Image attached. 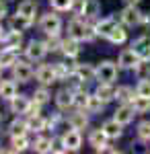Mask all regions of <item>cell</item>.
Segmentation results:
<instances>
[{"label": "cell", "mask_w": 150, "mask_h": 154, "mask_svg": "<svg viewBox=\"0 0 150 154\" xmlns=\"http://www.w3.org/2000/svg\"><path fill=\"white\" fill-rule=\"evenodd\" d=\"M68 31H70V37H74V39H86V41H91V39H95V33H92L91 27H86V25L82 23V21H78V19H74V21H70L68 25Z\"/></svg>", "instance_id": "obj_1"}, {"label": "cell", "mask_w": 150, "mask_h": 154, "mask_svg": "<svg viewBox=\"0 0 150 154\" xmlns=\"http://www.w3.org/2000/svg\"><path fill=\"white\" fill-rule=\"evenodd\" d=\"M39 27H41V31H45L47 35H58L60 29H62V21H60L58 14L47 12V14H43V17H41Z\"/></svg>", "instance_id": "obj_2"}, {"label": "cell", "mask_w": 150, "mask_h": 154, "mask_svg": "<svg viewBox=\"0 0 150 154\" xmlns=\"http://www.w3.org/2000/svg\"><path fill=\"white\" fill-rule=\"evenodd\" d=\"M117 76V68L113 62H103L99 68H97V78L101 82H113Z\"/></svg>", "instance_id": "obj_3"}, {"label": "cell", "mask_w": 150, "mask_h": 154, "mask_svg": "<svg viewBox=\"0 0 150 154\" xmlns=\"http://www.w3.org/2000/svg\"><path fill=\"white\" fill-rule=\"evenodd\" d=\"M121 21H123V25H127V27H134V25L142 23V12H138L136 4H130L127 8L121 11Z\"/></svg>", "instance_id": "obj_4"}, {"label": "cell", "mask_w": 150, "mask_h": 154, "mask_svg": "<svg viewBox=\"0 0 150 154\" xmlns=\"http://www.w3.org/2000/svg\"><path fill=\"white\" fill-rule=\"evenodd\" d=\"M47 51V45L45 43H41V41H31L29 45H27V58L29 60H35V62H39V60H43Z\"/></svg>", "instance_id": "obj_5"}, {"label": "cell", "mask_w": 150, "mask_h": 154, "mask_svg": "<svg viewBox=\"0 0 150 154\" xmlns=\"http://www.w3.org/2000/svg\"><path fill=\"white\" fill-rule=\"evenodd\" d=\"M12 74H14V80H19V82H29L31 76H33V70H31L29 64H25V62H17L14 68H12Z\"/></svg>", "instance_id": "obj_6"}, {"label": "cell", "mask_w": 150, "mask_h": 154, "mask_svg": "<svg viewBox=\"0 0 150 154\" xmlns=\"http://www.w3.org/2000/svg\"><path fill=\"white\" fill-rule=\"evenodd\" d=\"M35 76H37V80L41 84H52V82H56L58 72H56V68H52V66H39L37 72H35Z\"/></svg>", "instance_id": "obj_7"}, {"label": "cell", "mask_w": 150, "mask_h": 154, "mask_svg": "<svg viewBox=\"0 0 150 154\" xmlns=\"http://www.w3.org/2000/svg\"><path fill=\"white\" fill-rule=\"evenodd\" d=\"M140 60L142 58L134 51V48L132 49H123V51L119 54V66H121V68H136Z\"/></svg>", "instance_id": "obj_8"}, {"label": "cell", "mask_w": 150, "mask_h": 154, "mask_svg": "<svg viewBox=\"0 0 150 154\" xmlns=\"http://www.w3.org/2000/svg\"><path fill=\"white\" fill-rule=\"evenodd\" d=\"M132 48H134V51L142 60H150V37H140V39H136Z\"/></svg>", "instance_id": "obj_9"}, {"label": "cell", "mask_w": 150, "mask_h": 154, "mask_svg": "<svg viewBox=\"0 0 150 154\" xmlns=\"http://www.w3.org/2000/svg\"><path fill=\"white\" fill-rule=\"evenodd\" d=\"M134 115H136V109H134V107H130V105H121L115 111V119L121 123V125L130 123V121L134 119Z\"/></svg>", "instance_id": "obj_10"}, {"label": "cell", "mask_w": 150, "mask_h": 154, "mask_svg": "<svg viewBox=\"0 0 150 154\" xmlns=\"http://www.w3.org/2000/svg\"><path fill=\"white\" fill-rule=\"evenodd\" d=\"M64 144H66V148H68V150H78V148H80V144H82L80 131L72 128V131H68V134L64 136Z\"/></svg>", "instance_id": "obj_11"}, {"label": "cell", "mask_w": 150, "mask_h": 154, "mask_svg": "<svg viewBox=\"0 0 150 154\" xmlns=\"http://www.w3.org/2000/svg\"><path fill=\"white\" fill-rule=\"evenodd\" d=\"M74 74L80 78V82H91V80H95V78H97V70H95L92 66H89V64H82V66H78Z\"/></svg>", "instance_id": "obj_12"}, {"label": "cell", "mask_w": 150, "mask_h": 154, "mask_svg": "<svg viewBox=\"0 0 150 154\" xmlns=\"http://www.w3.org/2000/svg\"><path fill=\"white\" fill-rule=\"evenodd\" d=\"M113 29H115V21H113V19H103V21H99L97 27H95L97 35L107 37V39H109V35H111V31H113Z\"/></svg>", "instance_id": "obj_13"}, {"label": "cell", "mask_w": 150, "mask_h": 154, "mask_svg": "<svg viewBox=\"0 0 150 154\" xmlns=\"http://www.w3.org/2000/svg\"><path fill=\"white\" fill-rule=\"evenodd\" d=\"M101 130L107 134V138H119V136H121V123L113 117L111 121H105Z\"/></svg>", "instance_id": "obj_14"}, {"label": "cell", "mask_w": 150, "mask_h": 154, "mask_svg": "<svg viewBox=\"0 0 150 154\" xmlns=\"http://www.w3.org/2000/svg\"><path fill=\"white\" fill-rule=\"evenodd\" d=\"M95 95L101 97V101H103V103H107V101H113V99H115V91L111 88V82H101Z\"/></svg>", "instance_id": "obj_15"}, {"label": "cell", "mask_w": 150, "mask_h": 154, "mask_svg": "<svg viewBox=\"0 0 150 154\" xmlns=\"http://www.w3.org/2000/svg\"><path fill=\"white\" fill-rule=\"evenodd\" d=\"M29 105H31V103H29V99H27V97H12L11 99V109L12 111H14V113H27V109H29Z\"/></svg>", "instance_id": "obj_16"}, {"label": "cell", "mask_w": 150, "mask_h": 154, "mask_svg": "<svg viewBox=\"0 0 150 154\" xmlns=\"http://www.w3.org/2000/svg\"><path fill=\"white\" fill-rule=\"evenodd\" d=\"M17 12H19V14H23V17H29V19H33L35 12H37V2H33V0H23V2L19 4Z\"/></svg>", "instance_id": "obj_17"}, {"label": "cell", "mask_w": 150, "mask_h": 154, "mask_svg": "<svg viewBox=\"0 0 150 154\" xmlns=\"http://www.w3.org/2000/svg\"><path fill=\"white\" fill-rule=\"evenodd\" d=\"M105 140H107V134L103 130H95L89 138L91 146H95V150H105Z\"/></svg>", "instance_id": "obj_18"}, {"label": "cell", "mask_w": 150, "mask_h": 154, "mask_svg": "<svg viewBox=\"0 0 150 154\" xmlns=\"http://www.w3.org/2000/svg\"><path fill=\"white\" fill-rule=\"evenodd\" d=\"M101 11V4L97 2V0H84V6H82V14L86 17V19H95L97 14Z\"/></svg>", "instance_id": "obj_19"}, {"label": "cell", "mask_w": 150, "mask_h": 154, "mask_svg": "<svg viewBox=\"0 0 150 154\" xmlns=\"http://www.w3.org/2000/svg\"><path fill=\"white\" fill-rule=\"evenodd\" d=\"M56 103H58L60 109H68L70 105H74V95L70 91H60L56 95Z\"/></svg>", "instance_id": "obj_20"}, {"label": "cell", "mask_w": 150, "mask_h": 154, "mask_svg": "<svg viewBox=\"0 0 150 154\" xmlns=\"http://www.w3.org/2000/svg\"><path fill=\"white\" fill-rule=\"evenodd\" d=\"M132 107L136 109V113H146V111H150V99L148 97L136 95L134 99H132Z\"/></svg>", "instance_id": "obj_21"}, {"label": "cell", "mask_w": 150, "mask_h": 154, "mask_svg": "<svg viewBox=\"0 0 150 154\" xmlns=\"http://www.w3.org/2000/svg\"><path fill=\"white\" fill-rule=\"evenodd\" d=\"M17 95V84L12 80H2L0 82V97L2 99H12Z\"/></svg>", "instance_id": "obj_22"}, {"label": "cell", "mask_w": 150, "mask_h": 154, "mask_svg": "<svg viewBox=\"0 0 150 154\" xmlns=\"http://www.w3.org/2000/svg\"><path fill=\"white\" fill-rule=\"evenodd\" d=\"M62 49H64V54H66L68 58L78 56V39L70 37V39H66V41H62Z\"/></svg>", "instance_id": "obj_23"}, {"label": "cell", "mask_w": 150, "mask_h": 154, "mask_svg": "<svg viewBox=\"0 0 150 154\" xmlns=\"http://www.w3.org/2000/svg\"><path fill=\"white\" fill-rule=\"evenodd\" d=\"M4 41H6V45L11 49H17L19 45H21V41H23V33L19 31V29H12L8 35L4 37Z\"/></svg>", "instance_id": "obj_24"}, {"label": "cell", "mask_w": 150, "mask_h": 154, "mask_svg": "<svg viewBox=\"0 0 150 154\" xmlns=\"http://www.w3.org/2000/svg\"><path fill=\"white\" fill-rule=\"evenodd\" d=\"M86 123H89V119H86V115H84L82 111L70 115V125H72L74 130H84V128H86Z\"/></svg>", "instance_id": "obj_25"}, {"label": "cell", "mask_w": 150, "mask_h": 154, "mask_svg": "<svg viewBox=\"0 0 150 154\" xmlns=\"http://www.w3.org/2000/svg\"><path fill=\"white\" fill-rule=\"evenodd\" d=\"M17 64V54L14 49H6V51H0V66L2 68H8V66H14Z\"/></svg>", "instance_id": "obj_26"}, {"label": "cell", "mask_w": 150, "mask_h": 154, "mask_svg": "<svg viewBox=\"0 0 150 154\" xmlns=\"http://www.w3.org/2000/svg\"><path fill=\"white\" fill-rule=\"evenodd\" d=\"M31 21H33V19H29V17H23V14H19V12H17V17H12L11 25H12V29H19V31H23V29H27V27L31 25Z\"/></svg>", "instance_id": "obj_27"}, {"label": "cell", "mask_w": 150, "mask_h": 154, "mask_svg": "<svg viewBox=\"0 0 150 154\" xmlns=\"http://www.w3.org/2000/svg\"><path fill=\"white\" fill-rule=\"evenodd\" d=\"M29 130V123H25V121H12L11 123V136H25V131Z\"/></svg>", "instance_id": "obj_28"}, {"label": "cell", "mask_w": 150, "mask_h": 154, "mask_svg": "<svg viewBox=\"0 0 150 154\" xmlns=\"http://www.w3.org/2000/svg\"><path fill=\"white\" fill-rule=\"evenodd\" d=\"M101 109H103V101H101V97L91 95L89 105H86V111H91V113H101Z\"/></svg>", "instance_id": "obj_29"}, {"label": "cell", "mask_w": 150, "mask_h": 154, "mask_svg": "<svg viewBox=\"0 0 150 154\" xmlns=\"http://www.w3.org/2000/svg\"><path fill=\"white\" fill-rule=\"evenodd\" d=\"M136 74L140 78H150V60H140L136 66Z\"/></svg>", "instance_id": "obj_30"}, {"label": "cell", "mask_w": 150, "mask_h": 154, "mask_svg": "<svg viewBox=\"0 0 150 154\" xmlns=\"http://www.w3.org/2000/svg\"><path fill=\"white\" fill-rule=\"evenodd\" d=\"M109 41H111V43H123V41H126V29L115 25V29H113L111 35H109Z\"/></svg>", "instance_id": "obj_31"}, {"label": "cell", "mask_w": 150, "mask_h": 154, "mask_svg": "<svg viewBox=\"0 0 150 154\" xmlns=\"http://www.w3.org/2000/svg\"><path fill=\"white\" fill-rule=\"evenodd\" d=\"M27 146H29V142L25 136H12V152H23Z\"/></svg>", "instance_id": "obj_32"}, {"label": "cell", "mask_w": 150, "mask_h": 154, "mask_svg": "<svg viewBox=\"0 0 150 154\" xmlns=\"http://www.w3.org/2000/svg\"><path fill=\"white\" fill-rule=\"evenodd\" d=\"M49 4H52V8L64 12V11H70V8H72L74 0H49Z\"/></svg>", "instance_id": "obj_33"}, {"label": "cell", "mask_w": 150, "mask_h": 154, "mask_svg": "<svg viewBox=\"0 0 150 154\" xmlns=\"http://www.w3.org/2000/svg\"><path fill=\"white\" fill-rule=\"evenodd\" d=\"M115 99L117 101H121V103H127V101H132L134 95H132V91L127 88V86H119L115 91Z\"/></svg>", "instance_id": "obj_34"}, {"label": "cell", "mask_w": 150, "mask_h": 154, "mask_svg": "<svg viewBox=\"0 0 150 154\" xmlns=\"http://www.w3.org/2000/svg\"><path fill=\"white\" fill-rule=\"evenodd\" d=\"M136 95L148 97L150 99V78H140V84H138V88H136Z\"/></svg>", "instance_id": "obj_35"}, {"label": "cell", "mask_w": 150, "mask_h": 154, "mask_svg": "<svg viewBox=\"0 0 150 154\" xmlns=\"http://www.w3.org/2000/svg\"><path fill=\"white\" fill-rule=\"evenodd\" d=\"M35 150H37V152H52V140L39 138V140L35 142Z\"/></svg>", "instance_id": "obj_36"}, {"label": "cell", "mask_w": 150, "mask_h": 154, "mask_svg": "<svg viewBox=\"0 0 150 154\" xmlns=\"http://www.w3.org/2000/svg\"><path fill=\"white\" fill-rule=\"evenodd\" d=\"M29 128L33 131H41L43 128H45V121L39 117V115H31V121H29Z\"/></svg>", "instance_id": "obj_37"}, {"label": "cell", "mask_w": 150, "mask_h": 154, "mask_svg": "<svg viewBox=\"0 0 150 154\" xmlns=\"http://www.w3.org/2000/svg\"><path fill=\"white\" fill-rule=\"evenodd\" d=\"M89 99H91V95H86V93H76L74 95V105L82 107V109H86V105H89Z\"/></svg>", "instance_id": "obj_38"}, {"label": "cell", "mask_w": 150, "mask_h": 154, "mask_svg": "<svg viewBox=\"0 0 150 154\" xmlns=\"http://www.w3.org/2000/svg\"><path fill=\"white\" fill-rule=\"evenodd\" d=\"M138 136L142 140H150V121H142L138 125Z\"/></svg>", "instance_id": "obj_39"}, {"label": "cell", "mask_w": 150, "mask_h": 154, "mask_svg": "<svg viewBox=\"0 0 150 154\" xmlns=\"http://www.w3.org/2000/svg\"><path fill=\"white\" fill-rule=\"evenodd\" d=\"M35 101H37V103H41V105H43V103H47V101H49V93H47L45 88H37V91H35Z\"/></svg>", "instance_id": "obj_40"}, {"label": "cell", "mask_w": 150, "mask_h": 154, "mask_svg": "<svg viewBox=\"0 0 150 154\" xmlns=\"http://www.w3.org/2000/svg\"><path fill=\"white\" fill-rule=\"evenodd\" d=\"M66 144H64V138L62 140H52V152H66Z\"/></svg>", "instance_id": "obj_41"}, {"label": "cell", "mask_w": 150, "mask_h": 154, "mask_svg": "<svg viewBox=\"0 0 150 154\" xmlns=\"http://www.w3.org/2000/svg\"><path fill=\"white\" fill-rule=\"evenodd\" d=\"M45 45H47V49H52V51H56V49H58L60 45H62V43L58 41V37H56V35H49V39L45 41Z\"/></svg>", "instance_id": "obj_42"}, {"label": "cell", "mask_w": 150, "mask_h": 154, "mask_svg": "<svg viewBox=\"0 0 150 154\" xmlns=\"http://www.w3.org/2000/svg\"><path fill=\"white\" fill-rule=\"evenodd\" d=\"M4 17H6V6L0 2V19H4Z\"/></svg>", "instance_id": "obj_43"}, {"label": "cell", "mask_w": 150, "mask_h": 154, "mask_svg": "<svg viewBox=\"0 0 150 154\" xmlns=\"http://www.w3.org/2000/svg\"><path fill=\"white\" fill-rule=\"evenodd\" d=\"M142 21L144 23H150V14H142Z\"/></svg>", "instance_id": "obj_44"}, {"label": "cell", "mask_w": 150, "mask_h": 154, "mask_svg": "<svg viewBox=\"0 0 150 154\" xmlns=\"http://www.w3.org/2000/svg\"><path fill=\"white\" fill-rule=\"evenodd\" d=\"M126 2H127V4H138L140 0H126Z\"/></svg>", "instance_id": "obj_45"}, {"label": "cell", "mask_w": 150, "mask_h": 154, "mask_svg": "<svg viewBox=\"0 0 150 154\" xmlns=\"http://www.w3.org/2000/svg\"><path fill=\"white\" fill-rule=\"evenodd\" d=\"M0 37H2V27H0Z\"/></svg>", "instance_id": "obj_46"}, {"label": "cell", "mask_w": 150, "mask_h": 154, "mask_svg": "<svg viewBox=\"0 0 150 154\" xmlns=\"http://www.w3.org/2000/svg\"><path fill=\"white\" fill-rule=\"evenodd\" d=\"M0 72H2V66H0Z\"/></svg>", "instance_id": "obj_47"}]
</instances>
